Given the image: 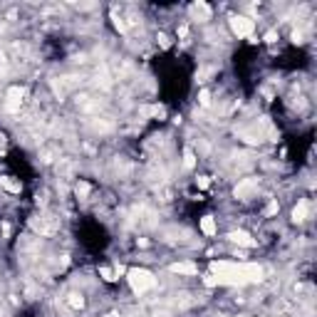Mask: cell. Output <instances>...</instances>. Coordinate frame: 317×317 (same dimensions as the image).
I'll use <instances>...</instances> for the list:
<instances>
[{"label":"cell","mask_w":317,"mask_h":317,"mask_svg":"<svg viewBox=\"0 0 317 317\" xmlns=\"http://www.w3.org/2000/svg\"><path fill=\"white\" fill-rule=\"evenodd\" d=\"M126 280H129V287L136 292V295H144L149 290L156 287V275L146 268H131L126 270Z\"/></svg>","instance_id":"cell-1"},{"label":"cell","mask_w":317,"mask_h":317,"mask_svg":"<svg viewBox=\"0 0 317 317\" xmlns=\"http://www.w3.org/2000/svg\"><path fill=\"white\" fill-rule=\"evenodd\" d=\"M228 25H231V33L236 35V38H245V40H253V33H255V20L250 18V15H231V20H228Z\"/></svg>","instance_id":"cell-2"},{"label":"cell","mask_w":317,"mask_h":317,"mask_svg":"<svg viewBox=\"0 0 317 317\" xmlns=\"http://www.w3.org/2000/svg\"><path fill=\"white\" fill-rule=\"evenodd\" d=\"M23 97H25V87H10L5 92V109L8 112H20Z\"/></svg>","instance_id":"cell-3"},{"label":"cell","mask_w":317,"mask_h":317,"mask_svg":"<svg viewBox=\"0 0 317 317\" xmlns=\"http://www.w3.org/2000/svg\"><path fill=\"white\" fill-rule=\"evenodd\" d=\"M255 194H258V181H255V179H240V181H238V186H236V198L248 201V198H253Z\"/></svg>","instance_id":"cell-4"},{"label":"cell","mask_w":317,"mask_h":317,"mask_svg":"<svg viewBox=\"0 0 317 317\" xmlns=\"http://www.w3.org/2000/svg\"><path fill=\"white\" fill-rule=\"evenodd\" d=\"M228 240H231V243H236V245H240V248H248V250L258 245V240H255L248 231H243V228L231 231V233H228Z\"/></svg>","instance_id":"cell-5"},{"label":"cell","mask_w":317,"mask_h":317,"mask_svg":"<svg viewBox=\"0 0 317 317\" xmlns=\"http://www.w3.org/2000/svg\"><path fill=\"white\" fill-rule=\"evenodd\" d=\"M198 231H201L206 238H216V236H218V221H216V216H211V213L201 216V218H198Z\"/></svg>","instance_id":"cell-6"},{"label":"cell","mask_w":317,"mask_h":317,"mask_svg":"<svg viewBox=\"0 0 317 317\" xmlns=\"http://www.w3.org/2000/svg\"><path fill=\"white\" fill-rule=\"evenodd\" d=\"M169 270H171L174 275H189V277L198 275V265H196V263H189V260H179V263H174Z\"/></svg>","instance_id":"cell-7"},{"label":"cell","mask_w":317,"mask_h":317,"mask_svg":"<svg viewBox=\"0 0 317 317\" xmlns=\"http://www.w3.org/2000/svg\"><path fill=\"white\" fill-rule=\"evenodd\" d=\"M191 15H194V20H198V23H206V20H211V15H213V10H211V5H206V3H194L191 5Z\"/></svg>","instance_id":"cell-8"},{"label":"cell","mask_w":317,"mask_h":317,"mask_svg":"<svg viewBox=\"0 0 317 317\" xmlns=\"http://www.w3.org/2000/svg\"><path fill=\"white\" fill-rule=\"evenodd\" d=\"M310 216V201L307 198H300L297 206L292 208V223H305Z\"/></svg>","instance_id":"cell-9"},{"label":"cell","mask_w":317,"mask_h":317,"mask_svg":"<svg viewBox=\"0 0 317 317\" xmlns=\"http://www.w3.org/2000/svg\"><path fill=\"white\" fill-rule=\"evenodd\" d=\"M0 189H5L8 194H20L23 191V184L20 181H13L10 176H0Z\"/></svg>","instance_id":"cell-10"},{"label":"cell","mask_w":317,"mask_h":317,"mask_svg":"<svg viewBox=\"0 0 317 317\" xmlns=\"http://www.w3.org/2000/svg\"><path fill=\"white\" fill-rule=\"evenodd\" d=\"M89 194H92V186H89L84 179H79V181L75 184V196H77V198H87Z\"/></svg>","instance_id":"cell-11"},{"label":"cell","mask_w":317,"mask_h":317,"mask_svg":"<svg viewBox=\"0 0 317 317\" xmlns=\"http://www.w3.org/2000/svg\"><path fill=\"white\" fill-rule=\"evenodd\" d=\"M67 305H70L72 310H82V307H84V295H82V292H70V295H67Z\"/></svg>","instance_id":"cell-12"},{"label":"cell","mask_w":317,"mask_h":317,"mask_svg":"<svg viewBox=\"0 0 317 317\" xmlns=\"http://www.w3.org/2000/svg\"><path fill=\"white\" fill-rule=\"evenodd\" d=\"M280 213V203H277V198H270V203L265 206V211H263V218H273V216H277Z\"/></svg>","instance_id":"cell-13"},{"label":"cell","mask_w":317,"mask_h":317,"mask_svg":"<svg viewBox=\"0 0 317 317\" xmlns=\"http://www.w3.org/2000/svg\"><path fill=\"white\" fill-rule=\"evenodd\" d=\"M194 166H196V154L191 149H186L184 151V169H194Z\"/></svg>","instance_id":"cell-14"},{"label":"cell","mask_w":317,"mask_h":317,"mask_svg":"<svg viewBox=\"0 0 317 317\" xmlns=\"http://www.w3.org/2000/svg\"><path fill=\"white\" fill-rule=\"evenodd\" d=\"M99 277H102L104 282H114V280H117L114 270H112V268H107V265H102V268H99Z\"/></svg>","instance_id":"cell-15"},{"label":"cell","mask_w":317,"mask_h":317,"mask_svg":"<svg viewBox=\"0 0 317 317\" xmlns=\"http://www.w3.org/2000/svg\"><path fill=\"white\" fill-rule=\"evenodd\" d=\"M198 104L206 107V109L211 107V92H208V89H201V92H198Z\"/></svg>","instance_id":"cell-16"},{"label":"cell","mask_w":317,"mask_h":317,"mask_svg":"<svg viewBox=\"0 0 317 317\" xmlns=\"http://www.w3.org/2000/svg\"><path fill=\"white\" fill-rule=\"evenodd\" d=\"M196 186H198V189H208V186H211V176H206V174L196 176Z\"/></svg>","instance_id":"cell-17"},{"label":"cell","mask_w":317,"mask_h":317,"mask_svg":"<svg viewBox=\"0 0 317 317\" xmlns=\"http://www.w3.org/2000/svg\"><path fill=\"white\" fill-rule=\"evenodd\" d=\"M158 45H161L164 50H169V47H171V38L164 35V33H158Z\"/></svg>","instance_id":"cell-18"},{"label":"cell","mask_w":317,"mask_h":317,"mask_svg":"<svg viewBox=\"0 0 317 317\" xmlns=\"http://www.w3.org/2000/svg\"><path fill=\"white\" fill-rule=\"evenodd\" d=\"M277 38H280V35H277L275 30H270V33H265V38H263V40H265L268 45H273V42H277Z\"/></svg>","instance_id":"cell-19"},{"label":"cell","mask_w":317,"mask_h":317,"mask_svg":"<svg viewBox=\"0 0 317 317\" xmlns=\"http://www.w3.org/2000/svg\"><path fill=\"white\" fill-rule=\"evenodd\" d=\"M292 42L295 45H302L305 40H302V30H292Z\"/></svg>","instance_id":"cell-20"}]
</instances>
